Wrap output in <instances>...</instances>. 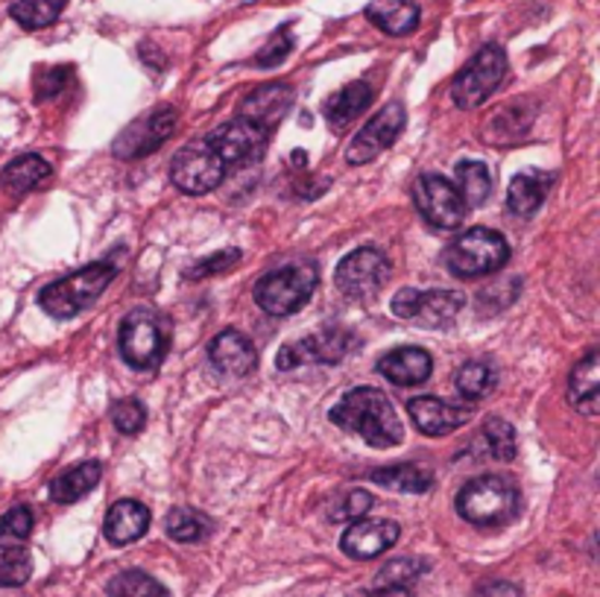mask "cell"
Wrapping results in <instances>:
<instances>
[{
  "mask_svg": "<svg viewBox=\"0 0 600 597\" xmlns=\"http://www.w3.org/2000/svg\"><path fill=\"white\" fill-rule=\"evenodd\" d=\"M179 114L173 106H161V109H152L144 118L132 123L130 130L121 132V138L114 141V156L118 159H144L164 144V141L176 132Z\"/></svg>",
  "mask_w": 600,
  "mask_h": 597,
  "instance_id": "5bb4252c",
  "label": "cell"
},
{
  "mask_svg": "<svg viewBox=\"0 0 600 597\" xmlns=\"http://www.w3.org/2000/svg\"><path fill=\"white\" fill-rule=\"evenodd\" d=\"M147 527H150V510L142 501L123 498L106 515L103 533L112 545H130V541L142 539Z\"/></svg>",
  "mask_w": 600,
  "mask_h": 597,
  "instance_id": "7402d4cb",
  "label": "cell"
},
{
  "mask_svg": "<svg viewBox=\"0 0 600 597\" xmlns=\"http://www.w3.org/2000/svg\"><path fill=\"white\" fill-rule=\"evenodd\" d=\"M109 597H170L168 588L159 580H152L147 571H121L109 583Z\"/></svg>",
  "mask_w": 600,
  "mask_h": 597,
  "instance_id": "e575fe53",
  "label": "cell"
},
{
  "mask_svg": "<svg viewBox=\"0 0 600 597\" xmlns=\"http://www.w3.org/2000/svg\"><path fill=\"white\" fill-rule=\"evenodd\" d=\"M53 173L48 161L41 159V156H21V159L10 161L3 173H0V187L7 191L10 196H24L27 191L38 185V182H45V179Z\"/></svg>",
  "mask_w": 600,
  "mask_h": 597,
  "instance_id": "4316f807",
  "label": "cell"
},
{
  "mask_svg": "<svg viewBox=\"0 0 600 597\" xmlns=\"http://www.w3.org/2000/svg\"><path fill=\"white\" fill-rule=\"evenodd\" d=\"M413 203L433 229H460L466 220V203L454 182L440 173H423L413 182Z\"/></svg>",
  "mask_w": 600,
  "mask_h": 597,
  "instance_id": "30bf717a",
  "label": "cell"
},
{
  "mask_svg": "<svg viewBox=\"0 0 600 597\" xmlns=\"http://www.w3.org/2000/svg\"><path fill=\"white\" fill-rule=\"evenodd\" d=\"M553 176L542 170H525L510 182V194H506V208L516 217H530L536 208L542 206L544 196L551 191Z\"/></svg>",
  "mask_w": 600,
  "mask_h": 597,
  "instance_id": "cb8c5ba5",
  "label": "cell"
},
{
  "mask_svg": "<svg viewBox=\"0 0 600 597\" xmlns=\"http://www.w3.org/2000/svg\"><path fill=\"white\" fill-rule=\"evenodd\" d=\"M331 422L348 434H357L366 446L372 448H393L404 437L393 402L372 387H357V390L346 392L331 407Z\"/></svg>",
  "mask_w": 600,
  "mask_h": 597,
  "instance_id": "6da1fadb",
  "label": "cell"
},
{
  "mask_svg": "<svg viewBox=\"0 0 600 597\" xmlns=\"http://www.w3.org/2000/svg\"><path fill=\"white\" fill-rule=\"evenodd\" d=\"M100 477H103V466L97 460L79 463V466L68 468V472L50 480V498L57 504H76L79 498H85L100 484Z\"/></svg>",
  "mask_w": 600,
  "mask_h": 597,
  "instance_id": "484cf974",
  "label": "cell"
},
{
  "mask_svg": "<svg viewBox=\"0 0 600 597\" xmlns=\"http://www.w3.org/2000/svg\"><path fill=\"white\" fill-rule=\"evenodd\" d=\"M372 97H376V92H372V85L369 83H352L346 85L343 92L331 94L329 100H326V109H322V114H326V121H329L331 130H346L348 123L355 121L357 114L364 112L366 106L372 103Z\"/></svg>",
  "mask_w": 600,
  "mask_h": 597,
  "instance_id": "d4e9b609",
  "label": "cell"
},
{
  "mask_svg": "<svg viewBox=\"0 0 600 597\" xmlns=\"http://www.w3.org/2000/svg\"><path fill=\"white\" fill-rule=\"evenodd\" d=\"M357 345V337L346 328H326L319 334H308L305 340L287 343L279 352V369H299L305 364H340Z\"/></svg>",
  "mask_w": 600,
  "mask_h": 597,
  "instance_id": "8fae6325",
  "label": "cell"
},
{
  "mask_svg": "<svg viewBox=\"0 0 600 597\" xmlns=\"http://www.w3.org/2000/svg\"><path fill=\"white\" fill-rule=\"evenodd\" d=\"M225 176V165L220 161L208 141H194L188 147L176 153V159L170 165V179L182 194L203 196L211 194Z\"/></svg>",
  "mask_w": 600,
  "mask_h": 597,
  "instance_id": "9c48e42d",
  "label": "cell"
},
{
  "mask_svg": "<svg viewBox=\"0 0 600 597\" xmlns=\"http://www.w3.org/2000/svg\"><path fill=\"white\" fill-rule=\"evenodd\" d=\"M393 314L423 328H445L466 308V296L457 290H413L402 288L393 296Z\"/></svg>",
  "mask_w": 600,
  "mask_h": 597,
  "instance_id": "ba28073f",
  "label": "cell"
},
{
  "mask_svg": "<svg viewBox=\"0 0 600 597\" xmlns=\"http://www.w3.org/2000/svg\"><path fill=\"white\" fill-rule=\"evenodd\" d=\"M293 50V27L291 24H284L272 33V38L267 45L258 50V57H255V65L258 68H275L282 65L284 59L291 57Z\"/></svg>",
  "mask_w": 600,
  "mask_h": 597,
  "instance_id": "8d00e7d4",
  "label": "cell"
},
{
  "mask_svg": "<svg viewBox=\"0 0 600 597\" xmlns=\"http://www.w3.org/2000/svg\"><path fill=\"white\" fill-rule=\"evenodd\" d=\"M33 574V557L24 545H3L0 541V586L3 588H15L24 586Z\"/></svg>",
  "mask_w": 600,
  "mask_h": 597,
  "instance_id": "836d02e7",
  "label": "cell"
},
{
  "mask_svg": "<svg viewBox=\"0 0 600 597\" xmlns=\"http://www.w3.org/2000/svg\"><path fill=\"white\" fill-rule=\"evenodd\" d=\"M454 383H457V390L463 399H472V402H478V399H487L489 392L495 390L498 383V373L483 361H469V364H463L454 375Z\"/></svg>",
  "mask_w": 600,
  "mask_h": 597,
  "instance_id": "1f68e13d",
  "label": "cell"
},
{
  "mask_svg": "<svg viewBox=\"0 0 600 597\" xmlns=\"http://www.w3.org/2000/svg\"><path fill=\"white\" fill-rule=\"evenodd\" d=\"M118 345L132 369H156L168 355L170 322L159 310L135 308L123 317Z\"/></svg>",
  "mask_w": 600,
  "mask_h": 597,
  "instance_id": "5b68a950",
  "label": "cell"
},
{
  "mask_svg": "<svg viewBox=\"0 0 600 597\" xmlns=\"http://www.w3.org/2000/svg\"><path fill=\"white\" fill-rule=\"evenodd\" d=\"M164 527H168V536L176 541H203L211 533V519L203 515L199 510H191V507H176L170 510L168 519H164Z\"/></svg>",
  "mask_w": 600,
  "mask_h": 597,
  "instance_id": "d6a6232c",
  "label": "cell"
},
{
  "mask_svg": "<svg viewBox=\"0 0 600 597\" xmlns=\"http://www.w3.org/2000/svg\"><path fill=\"white\" fill-rule=\"evenodd\" d=\"M568 399L583 416H598L600 411V355L598 349H589L580 364L572 369L568 378Z\"/></svg>",
  "mask_w": 600,
  "mask_h": 597,
  "instance_id": "44dd1931",
  "label": "cell"
},
{
  "mask_svg": "<svg viewBox=\"0 0 600 597\" xmlns=\"http://www.w3.org/2000/svg\"><path fill=\"white\" fill-rule=\"evenodd\" d=\"M372 507V495L366 489H348L346 495H338L329 504V522H355V519H364Z\"/></svg>",
  "mask_w": 600,
  "mask_h": 597,
  "instance_id": "d590c367",
  "label": "cell"
},
{
  "mask_svg": "<svg viewBox=\"0 0 600 597\" xmlns=\"http://www.w3.org/2000/svg\"><path fill=\"white\" fill-rule=\"evenodd\" d=\"M68 0H12L10 15L24 29H45L62 15Z\"/></svg>",
  "mask_w": 600,
  "mask_h": 597,
  "instance_id": "4dcf8cb0",
  "label": "cell"
},
{
  "mask_svg": "<svg viewBox=\"0 0 600 597\" xmlns=\"http://www.w3.org/2000/svg\"><path fill=\"white\" fill-rule=\"evenodd\" d=\"M319 284V270L314 261H296L267 272L255 284V302L270 317H291L308 305Z\"/></svg>",
  "mask_w": 600,
  "mask_h": 597,
  "instance_id": "277c9868",
  "label": "cell"
},
{
  "mask_svg": "<svg viewBox=\"0 0 600 597\" xmlns=\"http://www.w3.org/2000/svg\"><path fill=\"white\" fill-rule=\"evenodd\" d=\"M506 76V53L504 47L487 45L469 59V65L454 76L451 97L460 109H475L504 83Z\"/></svg>",
  "mask_w": 600,
  "mask_h": 597,
  "instance_id": "52a82bcc",
  "label": "cell"
},
{
  "mask_svg": "<svg viewBox=\"0 0 600 597\" xmlns=\"http://www.w3.org/2000/svg\"><path fill=\"white\" fill-rule=\"evenodd\" d=\"M378 373L395 387H416V383H425L431 378L433 357L425 349L404 345V349H395L378 361Z\"/></svg>",
  "mask_w": 600,
  "mask_h": 597,
  "instance_id": "ffe728a7",
  "label": "cell"
},
{
  "mask_svg": "<svg viewBox=\"0 0 600 597\" xmlns=\"http://www.w3.org/2000/svg\"><path fill=\"white\" fill-rule=\"evenodd\" d=\"M112 422L114 428L121 434H142L144 425H147V411H144L142 402L135 399H123V402L112 404Z\"/></svg>",
  "mask_w": 600,
  "mask_h": 597,
  "instance_id": "74e56055",
  "label": "cell"
},
{
  "mask_svg": "<svg viewBox=\"0 0 600 597\" xmlns=\"http://www.w3.org/2000/svg\"><path fill=\"white\" fill-rule=\"evenodd\" d=\"M423 569H416L413 565V560H399V562H390L384 571H381V583L384 586H407L416 574H419Z\"/></svg>",
  "mask_w": 600,
  "mask_h": 597,
  "instance_id": "b9f144b4",
  "label": "cell"
},
{
  "mask_svg": "<svg viewBox=\"0 0 600 597\" xmlns=\"http://www.w3.org/2000/svg\"><path fill=\"white\" fill-rule=\"evenodd\" d=\"M208 361L223 375L244 378V375H249L255 369L258 355H255V345L249 337L241 334L237 328H225V331H220L208 343Z\"/></svg>",
  "mask_w": 600,
  "mask_h": 597,
  "instance_id": "e0dca14e",
  "label": "cell"
},
{
  "mask_svg": "<svg viewBox=\"0 0 600 597\" xmlns=\"http://www.w3.org/2000/svg\"><path fill=\"white\" fill-rule=\"evenodd\" d=\"M369 480L387 489H399V492H428L433 486V475L428 468L416 466V463H399L390 468H376L369 472Z\"/></svg>",
  "mask_w": 600,
  "mask_h": 597,
  "instance_id": "f1b7e54d",
  "label": "cell"
},
{
  "mask_svg": "<svg viewBox=\"0 0 600 597\" xmlns=\"http://www.w3.org/2000/svg\"><path fill=\"white\" fill-rule=\"evenodd\" d=\"M399 524L390 519H357L340 539V548L352 560H372L381 557L399 541Z\"/></svg>",
  "mask_w": 600,
  "mask_h": 597,
  "instance_id": "2e32d148",
  "label": "cell"
},
{
  "mask_svg": "<svg viewBox=\"0 0 600 597\" xmlns=\"http://www.w3.org/2000/svg\"><path fill=\"white\" fill-rule=\"evenodd\" d=\"M237 261H241V253H237V249H223V253H215L211 258H206V261L194 264L188 270V279H211V276H220V272L232 270Z\"/></svg>",
  "mask_w": 600,
  "mask_h": 597,
  "instance_id": "60d3db41",
  "label": "cell"
},
{
  "mask_svg": "<svg viewBox=\"0 0 600 597\" xmlns=\"http://www.w3.org/2000/svg\"><path fill=\"white\" fill-rule=\"evenodd\" d=\"M366 19L387 36H407L419 27V3L416 0H372L366 7Z\"/></svg>",
  "mask_w": 600,
  "mask_h": 597,
  "instance_id": "603a6c76",
  "label": "cell"
},
{
  "mask_svg": "<svg viewBox=\"0 0 600 597\" xmlns=\"http://www.w3.org/2000/svg\"><path fill=\"white\" fill-rule=\"evenodd\" d=\"M390 279V258L376 246H360L338 264V288L348 298H372Z\"/></svg>",
  "mask_w": 600,
  "mask_h": 597,
  "instance_id": "7c38bea8",
  "label": "cell"
},
{
  "mask_svg": "<svg viewBox=\"0 0 600 597\" xmlns=\"http://www.w3.org/2000/svg\"><path fill=\"white\" fill-rule=\"evenodd\" d=\"M71 80V68H38L36 71V100H50L65 92Z\"/></svg>",
  "mask_w": 600,
  "mask_h": 597,
  "instance_id": "ab89813d",
  "label": "cell"
},
{
  "mask_svg": "<svg viewBox=\"0 0 600 597\" xmlns=\"http://www.w3.org/2000/svg\"><path fill=\"white\" fill-rule=\"evenodd\" d=\"M510 261V243L492 229H469L445 249V267L457 279H480Z\"/></svg>",
  "mask_w": 600,
  "mask_h": 597,
  "instance_id": "8992f818",
  "label": "cell"
},
{
  "mask_svg": "<svg viewBox=\"0 0 600 597\" xmlns=\"http://www.w3.org/2000/svg\"><path fill=\"white\" fill-rule=\"evenodd\" d=\"M518 504L516 484L501 475L475 477L457 492V513L475 527H504L518 515Z\"/></svg>",
  "mask_w": 600,
  "mask_h": 597,
  "instance_id": "7a4b0ae2",
  "label": "cell"
},
{
  "mask_svg": "<svg viewBox=\"0 0 600 597\" xmlns=\"http://www.w3.org/2000/svg\"><path fill=\"white\" fill-rule=\"evenodd\" d=\"M475 597H522L513 583H504V580H495V583H487V586L478 588V595Z\"/></svg>",
  "mask_w": 600,
  "mask_h": 597,
  "instance_id": "7bdbcfd3",
  "label": "cell"
},
{
  "mask_svg": "<svg viewBox=\"0 0 600 597\" xmlns=\"http://www.w3.org/2000/svg\"><path fill=\"white\" fill-rule=\"evenodd\" d=\"M372 597H413V592L407 586H381Z\"/></svg>",
  "mask_w": 600,
  "mask_h": 597,
  "instance_id": "ee69618b",
  "label": "cell"
},
{
  "mask_svg": "<svg viewBox=\"0 0 600 597\" xmlns=\"http://www.w3.org/2000/svg\"><path fill=\"white\" fill-rule=\"evenodd\" d=\"M404 106L402 103H390L384 106L381 112L366 123L364 130L357 132L355 141L348 144L346 159L348 165H366V161L378 159L384 149H390L395 144V138L402 135L404 130Z\"/></svg>",
  "mask_w": 600,
  "mask_h": 597,
  "instance_id": "9a60e30c",
  "label": "cell"
},
{
  "mask_svg": "<svg viewBox=\"0 0 600 597\" xmlns=\"http://www.w3.org/2000/svg\"><path fill=\"white\" fill-rule=\"evenodd\" d=\"M293 100H296V94H293V88L287 83L261 85V88H255V92L244 100V106H241V118L258 123L264 130H272L275 123L282 121L284 114L291 112Z\"/></svg>",
  "mask_w": 600,
  "mask_h": 597,
  "instance_id": "d6986e66",
  "label": "cell"
},
{
  "mask_svg": "<svg viewBox=\"0 0 600 597\" xmlns=\"http://www.w3.org/2000/svg\"><path fill=\"white\" fill-rule=\"evenodd\" d=\"M206 141L211 144L217 156H220L225 170H232L261 159L264 149H267V141H270V130H264V126L246 121V118H237V121L225 123V126L211 132Z\"/></svg>",
  "mask_w": 600,
  "mask_h": 597,
  "instance_id": "4fadbf2b",
  "label": "cell"
},
{
  "mask_svg": "<svg viewBox=\"0 0 600 597\" xmlns=\"http://www.w3.org/2000/svg\"><path fill=\"white\" fill-rule=\"evenodd\" d=\"M457 194L463 196V203L469 208L483 206L492 194V179H489V170L480 165V161H460L457 165Z\"/></svg>",
  "mask_w": 600,
  "mask_h": 597,
  "instance_id": "f546056e",
  "label": "cell"
},
{
  "mask_svg": "<svg viewBox=\"0 0 600 597\" xmlns=\"http://www.w3.org/2000/svg\"><path fill=\"white\" fill-rule=\"evenodd\" d=\"M475 454L510 463V460L516 458V430H513V425L498 419V416L483 422V428H480L478 439H475Z\"/></svg>",
  "mask_w": 600,
  "mask_h": 597,
  "instance_id": "83f0119b",
  "label": "cell"
},
{
  "mask_svg": "<svg viewBox=\"0 0 600 597\" xmlns=\"http://www.w3.org/2000/svg\"><path fill=\"white\" fill-rule=\"evenodd\" d=\"M114 279V267L106 261H95L83 270L71 272L65 279L53 281L38 293V305L45 314L57 319H71L83 314L88 305H95V298L103 293Z\"/></svg>",
  "mask_w": 600,
  "mask_h": 597,
  "instance_id": "3957f363",
  "label": "cell"
},
{
  "mask_svg": "<svg viewBox=\"0 0 600 597\" xmlns=\"http://www.w3.org/2000/svg\"><path fill=\"white\" fill-rule=\"evenodd\" d=\"M29 533H33V513H29V507H12L10 513L0 519V539L24 541Z\"/></svg>",
  "mask_w": 600,
  "mask_h": 597,
  "instance_id": "f35d334b",
  "label": "cell"
},
{
  "mask_svg": "<svg viewBox=\"0 0 600 597\" xmlns=\"http://www.w3.org/2000/svg\"><path fill=\"white\" fill-rule=\"evenodd\" d=\"M407 413L416 428L428 434V437H445V434H454L457 428H463L469 422L472 411L466 407H457V404L442 402V399H431V395H419L407 404Z\"/></svg>",
  "mask_w": 600,
  "mask_h": 597,
  "instance_id": "ac0fdd59",
  "label": "cell"
}]
</instances>
